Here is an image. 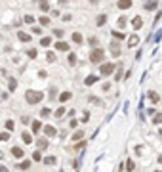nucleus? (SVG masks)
Listing matches in <instances>:
<instances>
[{
	"instance_id": "f257e3e1",
	"label": "nucleus",
	"mask_w": 162,
	"mask_h": 172,
	"mask_svg": "<svg viewBox=\"0 0 162 172\" xmlns=\"http://www.w3.org/2000/svg\"><path fill=\"white\" fill-rule=\"evenodd\" d=\"M44 92H38V90H27L25 92V101L29 103V105H36V103H40L44 100Z\"/></svg>"
},
{
	"instance_id": "f03ea898",
	"label": "nucleus",
	"mask_w": 162,
	"mask_h": 172,
	"mask_svg": "<svg viewBox=\"0 0 162 172\" xmlns=\"http://www.w3.org/2000/svg\"><path fill=\"white\" fill-rule=\"evenodd\" d=\"M90 61L92 63H103V61H105V52H103V48H93L90 52Z\"/></svg>"
},
{
	"instance_id": "7ed1b4c3",
	"label": "nucleus",
	"mask_w": 162,
	"mask_h": 172,
	"mask_svg": "<svg viewBox=\"0 0 162 172\" xmlns=\"http://www.w3.org/2000/svg\"><path fill=\"white\" fill-rule=\"evenodd\" d=\"M114 71H116V65L111 63V61H103L101 67H99V73H101V77H109V75H113Z\"/></svg>"
},
{
	"instance_id": "20e7f679",
	"label": "nucleus",
	"mask_w": 162,
	"mask_h": 172,
	"mask_svg": "<svg viewBox=\"0 0 162 172\" xmlns=\"http://www.w3.org/2000/svg\"><path fill=\"white\" fill-rule=\"evenodd\" d=\"M118 42H120V40H118ZM118 42H116V38L111 42V56H113V57H118L120 54H122V52H120V44H118Z\"/></svg>"
},
{
	"instance_id": "39448f33",
	"label": "nucleus",
	"mask_w": 162,
	"mask_h": 172,
	"mask_svg": "<svg viewBox=\"0 0 162 172\" xmlns=\"http://www.w3.org/2000/svg\"><path fill=\"white\" fill-rule=\"evenodd\" d=\"M48 136H46V138H38V140H36V147H38V149H48Z\"/></svg>"
},
{
	"instance_id": "423d86ee",
	"label": "nucleus",
	"mask_w": 162,
	"mask_h": 172,
	"mask_svg": "<svg viewBox=\"0 0 162 172\" xmlns=\"http://www.w3.org/2000/svg\"><path fill=\"white\" fill-rule=\"evenodd\" d=\"M44 134L48 138H54V136H57V130L52 126V124H46V126H44Z\"/></svg>"
},
{
	"instance_id": "0eeeda50",
	"label": "nucleus",
	"mask_w": 162,
	"mask_h": 172,
	"mask_svg": "<svg viewBox=\"0 0 162 172\" xmlns=\"http://www.w3.org/2000/svg\"><path fill=\"white\" fill-rule=\"evenodd\" d=\"M132 27H134V31H139L141 27H143V19H141L139 15H135V17L132 19Z\"/></svg>"
},
{
	"instance_id": "6e6552de",
	"label": "nucleus",
	"mask_w": 162,
	"mask_h": 172,
	"mask_svg": "<svg viewBox=\"0 0 162 172\" xmlns=\"http://www.w3.org/2000/svg\"><path fill=\"white\" fill-rule=\"evenodd\" d=\"M147 98H149L153 103H158V101H160V94L155 92V90H149V92H147Z\"/></svg>"
},
{
	"instance_id": "1a4fd4ad",
	"label": "nucleus",
	"mask_w": 162,
	"mask_h": 172,
	"mask_svg": "<svg viewBox=\"0 0 162 172\" xmlns=\"http://www.w3.org/2000/svg\"><path fill=\"white\" fill-rule=\"evenodd\" d=\"M17 38H19V42H31V38H33V36L27 35L25 31H17Z\"/></svg>"
},
{
	"instance_id": "9d476101",
	"label": "nucleus",
	"mask_w": 162,
	"mask_h": 172,
	"mask_svg": "<svg viewBox=\"0 0 162 172\" xmlns=\"http://www.w3.org/2000/svg\"><path fill=\"white\" fill-rule=\"evenodd\" d=\"M55 50L57 52H69V44L63 42V40H57V42H55Z\"/></svg>"
},
{
	"instance_id": "9b49d317",
	"label": "nucleus",
	"mask_w": 162,
	"mask_h": 172,
	"mask_svg": "<svg viewBox=\"0 0 162 172\" xmlns=\"http://www.w3.org/2000/svg\"><path fill=\"white\" fill-rule=\"evenodd\" d=\"M156 0H149V2H145V6H143V10L145 12H153V10H156Z\"/></svg>"
},
{
	"instance_id": "f8f14e48",
	"label": "nucleus",
	"mask_w": 162,
	"mask_h": 172,
	"mask_svg": "<svg viewBox=\"0 0 162 172\" xmlns=\"http://www.w3.org/2000/svg\"><path fill=\"white\" fill-rule=\"evenodd\" d=\"M130 6H132V0H118L116 2V8H120V10H128Z\"/></svg>"
},
{
	"instance_id": "ddd939ff",
	"label": "nucleus",
	"mask_w": 162,
	"mask_h": 172,
	"mask_svg": "<svg viewBox=\"0 0 162 172\" xmlns=\"http://www.w3.org/2000/svg\"><path fill=\"white\" fill-rule=\"evenodd\" d=\"M105 23H107V15L105 14H99L96 17V25H97V27H103Z\"/></svg>"
},
{
	"instance_id": "4468645a",
	"label": "nucleus",
	"mask_w": 162,
	"mask_h": 172,
	"mask_svg": "<svg viewBox=\"0 0 162 172\" xmlns=\"http://www.w3.org/2000/svg\"><path fill=\"white\" fill-rule=\"evenodd\" d=\"M71 98H72V94H71L69 90H67V92H61V94H59V98H57V100H59L61 103H65V101H69Z\"/></svg>"
},
{
	"instance_id": "2eb2a0df",
	"label": "nucleus",
	"mask_w": 162,
	"mask_h": 172,
	"mask_svg": "<svg viewBox=\"0 0 162 172\" xmlns=\"http://www.w3.org/2000/svg\"><path fill=\"white\" fill-rule=\"evenodd\" d=\"M40 128H44L40 121H33V122H31V130H33L34 134H38V132H40Z\"/></svg>"
},
{
	"instance_id": "dca6fc26",
	"label": "nucleus",
	"mask_w": 162,
	"mask_h": 172,
	"mask_svg": "<svg viewBox=\"0 0 162 172\" xmlns=\"http://www.w3.org/2000/svg\"><path fill=\"white\" fill-rule=\"evenodd\" d=\"M114 80H116V82L122 80V63L116 65V71H114Z\"/></svg>"
},
{
	"instance_id": "f3484780",
	"label": "nucleus",
	"mask_w": 162,
	"mask_h": 172,
	"mask_svg": "<svg viewBox=\"0 0 162 172\" xmlns=\"http://www.w3.org/2000/svg\"><path fill=\"white\" fill-rule=\"evenodd\" d=\"M96 82H97V77L96 75H90V77H86V79H84V84L86 86H93Z\"/></svg>"
},
{
	"instance_id": "a211bd4d",
	"label": "nucleus",
	"mask_w": 162,
	"mask_h": 172,
	"mask_svg": "<svg viewBox=\"0 0 162 172\" xmlns=\"http://www.w3.org/2000/svg\"><path fill=\"white\" fill-rule=\"evenodd\" d=\"M137 42H139V36H137V35H132V36H130V40H128V48L137 46Z\"/></svg>"
},
{
	"instance_id": "6ab92c4d",
	"label": "nucleus",
	"mask_w": 162,
	"mask_h": 172,
	"mask_svg": "<svg viewBox=\"0 0 162 172\" xmlns=\"http://www.w3.org/2000/svg\"><path fill=\"white\" fill-rule=\"evenodd\" d=\"M38 8L42 10V12H50V2L48 0H38Z\"/></svg>"
},
{
	"instance_id": "aec40b11",
	"label": "nucleus",
	"mask_w": 162,
	"mask_h": 172,
	"mask_svg": "<svg viewBox=\"0 0 162 172\" xmlns=\"http://www.w3.org/2000/svg\"><path fill=\"white\" fill-rule=\"evenodd\" d=\"M38 23L42 25V27H48V25L52 23V19L48 17V15H40V17H38Z\"/></svg>"
},
{
	"instance_id": "412c9836",
	"label": "nucleus",
	"mask_w": 162,
	"mask_h": 172,
	"mask_svg": "<svg viewBox=\"0 0 162 172\" xmlns=\"http://www.w3.org/2000/svg\"><path fill=\"white\" fill-rule=\"evenodd\" d=\"M67 61H69V65H72V67L76 65V54H75V52H69V56H67Z\"/></svg>"
},
{
	"instance_id": "4be33fe9",
	"label": "nucleus",
	"mask_w": 162,
	"mask_h": 172,
	"mask_svg": "<svg viewBox=\"0 0 162 172\" xmlns=\"http://www.w3.org/2000/svg\"><path fill=\"white\" fill-rule=\"evenodd\" d=\"M12 155L15 159H21L23 157V149L21 147H12Z\"/></svg>"
},
{
	"instance_id": "5701e85b",
	"label": "nucleus",
	"mask_w": 162,
	"mask_h": 172,
	"mask_svg": "<svg viewBox=\"0 0 162 172\" xmlns=\"http://www.w3.org/2000/svg\"><path fill=\"white\" fill-rule=\"evenodd\" d=\"M72 42H75V44H82V42H84L82 35L80 33H72Z\"/></svg>"
},
{
	"instance_id": "b1692460",
	"label": "nucleus",
	"mask_w": 162,
	"mask_h": 172,
	"mask_svg": "<svg viewBox=\"0 0 162 172\" xmlns=\"http://www.w3.org/2000/svg\"><path fill=\"white\" fill-rule=\"evenodd\" d=\"M15 88H17V80H15V79H10V80H8V90H10V92H15Z\"/></svg>"
},
{
	"instance_id": "393cba45",
	"label": "nucleus",
	"mask_w": 162,
	"mask_h": 172,
	"mask_svg": "<svg viewBox=\"0 0 162 172\" xmlns=\"http://www.w3.org/2000/svg\"><path fill=\"white\" fill-rule=\"evenodd\" d=\"M153 124H162V113L156 111V113L153 115Z\"/></svg>"
},
{
	"instance_id": "a878e982",
	"label": "nucleus",
	"mask_w": 162,
	"mask_h": 172,
	"mask_svg": "<svg viewBox=\"0 0 162 172\" xmlns=\"http://www.w3.org/2000/svg\"><path fill=\"white\" fill-rule=\"evenodd\" d=\"M111 35H113V36H114V38H116V40H124V38H126V35H124L122 31H113Z\"/></svg>"
},
{
	"instance_id": "bb28decb",
	"label": "nucleus",
	"mask_w": 162,
	"mask_h": 172,
	"mask_svg": "<svg viewBox=\"0 0 162 172\" xmlns=\"http://www.w3.org/2000/svg\"><path fill=\"white\" fill-rule=\"evenodd\" d=\"M52 44V36H44V38H40V46H44V48H48Z\"/></svg>"
},
{
	"instance_id": "cd10ccee",
	"label": "nucleus",
	"mask_w": 162,
	"mask_h": 172,
	"mask_svg": "<svg viewBox=\"0 0 162 172\" xmlns=\"http://www.w3.org/2000/svg\"><path fill=\"white\" fill-rule=\"evenodd\" d=\"M88 44L93 46V48H97V46H99V38H97V36H90V38H88Z\"/></svg>"
},
{
	"instance_id": "c85d7f7f",
	"label": "nucleus",
	"mask_w": 162,
	"mask_h": 172,
	"mask_svg": "<svg viewBox=\"0 0 162 172\" xmlns=\"http://www.w3.org/2000/svg\"><path fill=\"white\" fill-rule=\"evenodd\" d=\"M21 138H23V142H25V143H27V145H29L31 142H33V136H31V134L27 132V130H25V132L21 134Z\"/></svg>"
},
{
	"instance_id": "c756f323",
	"label": "nucleus",
	"mask_w": 162,
	"mask_h": 172,
	"mask_svg": "<svg viewBox=\"0 0 162 172\" xmlns=\"http://www.w3.org/2000/svg\"><path fill=\"white\" fill-rule=\"evenodd\" d=\"M82 136H84V130H76V132L72 134V142H78V140H82Z\"/></svg>"
},
{
	"instance_id": "7c9ffc66",
	"label": "nucleus",
	"mask_w": 162,
	"mask_h": 172,
	"mask_svg": "<svg viewBox=\"0 0 162 172\" xmlns=\"http://www.w3.org/2000/svg\"><path fill=\"white\" fill-rule=\"evenodd\" d=\"M65 113H67V111H65V107H57V111L54 113V117H55V119H61Z\"/></svg>"
},
{
	"instance_id": "2f4dec72",
	"label": "nucleus",
	"mask_w": 162,
	"mask_h": 172,
	"mask_svg": "<svg viewBox=\"0 0 162 172\" xmlns=\"http://www.w3.org/2000/svg\"><path fill=\"white\" fill-rule=\"evenodd\" d=\"M52 115V111H50V107H42V111H40V117L42 119H48Z\"/></svg>"
},
{
	"instance_id": "473e14b6",
	"label": "nucleus",
	"mask_w": 162,
	"mask_h": 172,
	"mask_svg": "<svg viewBox=\"0 0 162 172\" xmlns=\"http://www.w3.org/2000/svg\"><path fill=\"white\" fill-rule=\"evenodd\" d=\"M48 100H57V90H55V86H50V98Z\"/></svg>"
},
{
	"instance_id": "72a5a7b5",
	"label": "nucleus",
	"mask_w": 162,
	"mask_h": 172,
	"mask_svg": "<svg viewBox=\"0 0 162 172\" xmlns=\"http://www.w3.org/2000/svg\"><path fill=\"white\" fill-rule=\"evenodd\" d=\"M17 168H19V170H29V168H31V163H29V161H23V163H19Z\"/></svg>"
},
{
	"instance_id": "f704fd0d",
	"label": "nucleus",
	"mask_w": 162,
	"mask_h": 172,
	"mask_svg": "<svg viewBox=\"0 0 162 172\" xmlns=\"http://www.w3.org/2000/svg\"><path fill=\"white\" fill-rule=\"evenodd\" d=\"M44 163H46V164H50V166H52V164H55V163H57V161H55V157H52V155H48V157H44Z\"/></svg>"
},
{
	"instance_id": "c9c22d12",
	"label": "nucleus",
	"mask_w": 162,
	"mask_h": 172,
	"mask_svg": "<svg viewBox=\"0 0 162 172\" xmlns=\"http://www.w3.org/2000/svg\"><path fill=\"white\" fill-rule=\"evenodd\" d=\"M23 23H27V25H33L34 23V17H33V15H25V17H23Z\"/></svg>"
},
{
	"instance_id": "e433bc0d",
	"label": "nucleus",
	"mask_w": 162,
	"mask_h": 172,
	"mask_svg": "<svg viewBox=\"0 0 162 172\" xmlns=\"http://www.w3.org/2000/svg\"><path fill=\"white\" fill-rule=\"evenodd\" d=\"M116 23H118V27H120V29H122V27H126V23H128V19H126V17H124V15H122V17H118V21H116Z\"/></svg>"
},
{
	"instance_id": "4c0bfd02",
	"label": "nucleus",
	"mask_w": 162,
	"mask_h": 172,
	"mask_svg": "<svg viewBox=\"0 0 162 172\" xmlns=\"http://www.w3.org/2000/svg\"><path fill=\"white\" fill-rule=\"evenodd\" d=\"M46 59H48L50 63H54V61L57 59V57H55V54H54V52H48V54H46Z\"/></svg>"
},
{
	"instance_id": "58836bf2",
	"label": "nucleus",
	"mask_w": 162,
	"mask_h": 172,
	"mask_svg": "<svg viewBox=\"0 0 162 172\" xmlns=\"http://www.w3.org/2000/svg\"><path fill=\"white\" fill-rule=\"evenodd\" d=\"M13 128H15V122L13 121H6V130L8 132H13Z\"/></svg>"
},
{
	"instance_id": "ea45409f",
	"label": "nucleus",
	"mask_w": 162,
	"mask_h": 172,
	"mask_svg": "<svg viewBox=\"0 0 162 172\" xmlns=\"http://www.w3.org/2000/svg\"><path fill=\"white\" fill-rule=\"evenodd\" d=\"M33 159H34V161H38V163H40V161H44V159H42V153H40V149L33 153Z\"/></svg>"
},
{
	"instance_id": "a19ab883",
	"label": "nucleus",
	"mask_w": 162,
	"mask_h": 172,
	"mask_svg": "<svg viewBox=\"0 0 162 172\" xmlns=\"http://www.w3.org/2000/svg\"><path fill=\"white\" fill-rule=\"evenodd\" d=\"M63 35H65V31H63V29H57V27L54 29V36H57V38H61Z\"/></svg>"
},
{
	"instance_id": "79ce46f5",
	"label": "nucleus",
	"mask_w": 162,
	"mask_h": 172,
	"mask_svg": "<svg viewBox=\"0 0 162 172\" xmlns=\"http://www.w3.org/2000/svg\"><path fill=\"white\" fill-rule=\"evenodd\" d=\"M10 140V132H0V142H8Z\"/></svg>"
},
{
	"instance_id": "37998d69",
	"label": "nucleus",
	"mask_w": 162,
	"mask_h": 172,
	"mask_svg": "<svg viewBox=\"0 0 162 172\" xmlns=\"http://www.w3.org/2000/svg\"><path fill=\"white\" fill-rule=\"evenodd\" d=\"M27 56L31 57V59H34V57H36V50H34V48H29V50H27Z\"/></svg>"
},
{
	"instance_id": "c03bdc74",
	"label": "nucleus",
	"mask_w": 162,
	"mask_h": 172,
	"mask_svg": "<svg viewBox=\"0 0 162 172\" xmlns=\"http://www.w3.org/2000/svg\"><path fill=\"white\" fill-rule=\"evenodd\" d=\"M84 145H86V142H78L76 145H72V149H75V151H78V149H82V147H84Z\"/></svg>"
},
{
	"instance_id": "a18cd8bd",
	"label": "nucleus",
	"mask_w": 162,
	"mask_h": 172,
	"mask_svg": "<svg viewBox=\"0 0 162 172\" xmlns=\"http://www.w3.org/2000/svg\"><path fill=\"white\" fill-rule=\"evenodd\" d=\"M90 101H92V103H96V105H103V101L96 100V96H90Z\"/></svg>"
},
{
	"instance_id": "49530a36",
	"label": "nucleus",
	"mask_w": 162,
	"mask_h": 172,
	"mask_svg": "<svg viewBox=\"0 0 162 172\" xmlns=\"http://www.w3.org/2000/svg\"><path fill=\"white\" fill-rule=\"evenodd\" d=\"M21 122H23V124H29V122H33V121H31V117H27V115H23V117H21Z\"/></svg>"
},
{
	"instance_id": "de8ad7c7",
	"label": "nucleus",
	"mask_w": 162,
	"mask_h": 172,
	"mask_svg": "<svg viewBox=\"0 0 162 172\" xmlns=\"http://www.w3.org/2000/svg\"><path fill=\"white\" fill-rule=\"evenodd\" d=\"M126 168L128 170H134V161H130V159L126 161Z\"/></svg>"
},
{
	"instance_id": "09e8293b",
	"label": "nucleus",
	"mask_w": 162,
	"mask_h": 172,
	"mask_svg": "<svg viewBox=\"0 0 162 172\" xmlns=\"http://www.w3.org/2000/svg\"><path fill=\"white\" fill-rule=\"evenodd\" d=\"M50 14H52V17H59V10H50Z\"/></svg>"
},
{
	"instance_id": "8fccbe9b",
	"label": "nucleus",
	"mask_w": 162,
	"mask_h": 172,
	"mask_svg": "<svg viewBox=\"0 0 162 172\" xmlns=\"http://www.w3.org/2000/svg\"><path fill=\"white\" fill-rule=\"evenodd\" d=\"M76 124H78V121H76V119H71V122H69V126H71V128H75V126H76Z\"/></svg>"
},
{
	"instance_id": "3c124183",
	"label": "nucleus",
	"mask_w": 162,
	"mask_h": 172,
	"mask_svg": "<svg viewBox=\"0 0 162 172\" xmlns=\"http://www.w3.org/2000/svg\"><path fill=\"white\" fill-rule=\"evenodd\" d=\"M33 33L34 35H40V33H42V29H40V27H33Z\"/></svg>"
},
{
	"instance_id": "603ef678",
	"label": "nucleus",
	"mask_w": 162,
	"mask_h": 172,
	"mask_svg": "<svg viewBox=\"0 0 162 172\" xmlns=\"http://www.w3.org/2000/svg\"><path fill=\"white\" fill-rule=\"evenodd\" d=\"M46 75H48L46 71H40V73H38V77H40V79H46Z\"/></svg>"
},
{
	"instance_id": "864d4df0",
	"label": "nucleus",
	"mask_w": 162,
	"mask_h": 172,
	"mask_svg": "<svg viewBox=\"0 0 162 172\" xmlns=\"http://www.w3.org/2000/svg\"><path fill=\"white\" fill-rule=\"evenodd\" d=\"M63 21H71V14H65L63 15Z\"/></svg>"
},
{
	"instance_id": "5fc2aeb1",
	"label": "nucleus",
	"mask_w": 162,
	"mask_h": 172,
	"mask_svg": "<svg viewBox=\"0 0 162 172\" xmlns=\"http://www.w3.org/2000/svg\"><path fill=\"white\" fill-rule=\"evenodd\" d=\"M0 172H10V170L6 168V166H0Z\"/></svg>"
},
{
	"instance_id": "6e6d98bb",
	"label": "nucleus",
	"mask_w": 162,
	"mask_h": 172,
	"mask_svg": "<svg viewBox=\"0 0 162 172\" xmlns=\"http://www.w3.org/2000/svg\"><path fill=\"white\" fill-rule=\"evenodd\" d=\"M90 4H97V2H101V0H88Z\"/></svg>"
},
{
	"instance_id": "4d7b16f0",
	"label": "nucleus",
	"mask_w": 162,
	"mask_h": 172,
	"mask_svg": "<svg viewBox=\"0 0 162 172\" xmlns=\"http://www.w3.org/2000/svg\"><path fill=\"white\" fill-rule=\"evenodd\" d=\"M156 161H158V163L162 164V155H158V159H156Z\"/></svg>"
},
{
	"instance_id": "13d9d810",
	"label": "nucleus",
	"mask_w": 162,
	"mask_h": 172,
	"mask_svg": "<svg viewBox=\"0 0 162 172\" xmlns=\"http://www.w3.org/2000/svg\"><path fill=\"white\" fill-rule=\"evenodd\" d=\"M59 2H61V4H67V2H69V0H59Z\"/></svg>"
},
{
	"instance_id": "bf43d9fd",
	"label": "nucleus",
	"mask_w": 162,
	"mask_h": 172,
	"mask_svg": "<svg viewBox=\"0 0 162 172\" xmlns=\"http://www.w3.org/2000/svg\"><path fill=\"white\" fill-rule=\"evenodd\" d=\"M2 157H4V153H2V151H0V159H2Z\"/></svg>"
},
{
	"instance_id": "052dcab7",
	"label": "nucleus",
	"mask_w": 162,
	"mask_h": 172,
	"mask_svg": "<svg viewBox=\"0 0 162 172\" xmlns=\"http://www.w3.org/2000/svg\"><path fill=\"white\" fill-rule=\"evenodd\" d=\"M155 172H162V168H158V170H155Z\"/></svg>"
}]
</instances>
